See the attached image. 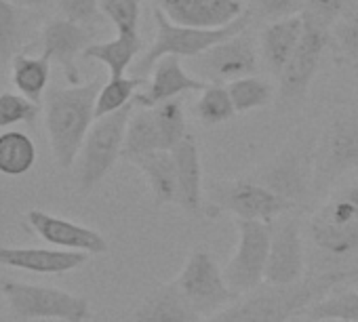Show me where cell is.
<instances>
[{
  "label": "cell",
  "mask_w": 358,
  "mask_h": 322,
  "mask_svg": "<svg viewBox=\"0 0 358 322\" xmlns=\"http://www.w3.org/2000/svg\"><path fill=\"white\" fill-rule=\"evenodd\" d=\"M303 17V34L299 38L297 49L293 51L289 64L285 66V70L278 76V91H280V99L285 103L291 101H299L303 99V95L308 93L318 66H320V57L324 53V49L331 43V30L318 26L316 22Z\"/></svg>",
  "instance_id": "cell-11"
},
{
  "label": "cell",
  "mask_w": 358,
  "mask_h": 322,
  "mask_svg": "<svg viewBox=\"0 0 358 322\" xmlns=\"http://www.w3.org/2000/svg\"><path fill=\"white\" fill-rule=\"evenodd\" d=\"M139 5L141 0H99V9L112 22L116 34H139Z\"/></svg>",
  "instance_id": "cell-35"
},
{
  "label": "cell",
  "mask_w": 358,
  "mask_h": 322,
  "mask_svg": "<svg viewBox=\"0 0 358 322\" xmlns=\"http://www.w3.org/2000/svg\"><path fill=\"white\" fill-rule=\"evenodd\" d=\"M293 322H316V320H310V318H303V316H299V318H295Z\"/></svg>",
  "instance_id": "cell-43"
},
{
  "label": "cell",
  "mask_w": 358,
  "mask_h": 322,
  "mask_svg": "<svg viewBox=\"0 0 358 322\" xmlns=\"http://www.w3.org/2000/svg\"><path fill=\"white\" fill-rule=\"evenodd\" d=\"M358 167V110L335 114L314 145V192Z\"/></svg>",
  "instance_id": "cell-8"
},
{
  "label": "cell",
  "mask_w": 358,
  "mask_h": 322,
  "mask_svg": "<svg viewBox=\"0 0 358 322\" xmlns=\"http://www.w3.org/2000/svg\"><path fill=\"white\" fill-rule=\"evenodd\" d=\"M158 126H160V135H162V147L166 152H173L179 143H182L190 133H188V122H186V114H184V105L179 99L160 103L154 108Z\"/></svg>",
  "instance_id": "cell-32"
},
{
  "label": "cell",
  "mask_w": 358,
  "mask_h": 322,
  "mask_svg": "<svg viewBox=\"0 0 358 322\" xmlns=\"http://www.w3.org/2000/svg\"><path fill=\"white\" fill-rule=\"evenodd\" d=\"M303 34V17H287L280 22H272L262 32V53L268 70L276 76L285 70L289 64L293 51L299 45V38Z\"/></svg>",
  "instance_id": "cell-22"
},
{
  "label": "cell",
  "mask_w": 358,
  "mask_h": 322,
  "mask_svg": "<svg viewBox=\"0 0 358 322\" xmlns=\"http://www.w3.org/2000/svg\"><path fill=\"white\" fill-rule=\"evenodd\" d=\"M59 9L64 20L74 22L78 26H89L99 20V0H59Z\"/></svg>",
  "instance_id": "cell-38"
},
{
  "label": "cell",
  "mask_w": 358,
  "mask_h": 322,
  "mask_svg": "<svg viewBox=\"0 0 358 322\" xmlns=\"http://www.w3.org/2000/svg\"><path fill=\"white\" fill-rule=\"evenodd\" d=\"M253 7L257 9L262 17L270 20L272 24V22L301 15L303 0H253Z\"/></svg>",
  "instance_id": "cell-39"
},
{
  "label": "cell",
  "mask_w": 358,
  "mask_h": 322,
  "mask_svg": "<svg viewBox=\"0 0 358 322\" xmlns=\"http://www.w3.org/2000/svg\"><path fill=\"white\" fill-rule=\"evenodd\" d=\"M194 312L205 320L228 307L236 295L230 291L224 270L215 263L207 249H196L184 263L179 276L173 280Z\"/></svg>",
  "instance_id": "cell-9"
},
{
  "label": "cell",
  "mask_w": 358,
  "mask_h": 322,
  "mask_svg": "<svg viewBox=\"0 0 358 322\" xmlns=\"http://www.w3.org/2000/svg\"><path fill=\"white\" fill-rule=\"evenodd\" d=\"M51 78V61L47 57H30V55H15L11 61V80L20 95L30 99L32 103L43 101L47 85Z\"/></svg>",
  "instance_id": "cell-25"
},
{
  "label": "cell",
  "mask_w": 358,
  "mask_h": 322,
  "mask_svg": "<svg viewBox=\"0 0 358 322\" xmlns=\"http://www.w3.org/2000/svg\"><path fill=\"white\" fill-rule=\"evenodd\" d=\"M306 278V253L297 217H280L272 224V242L266 265V284L289 286Z\"/></svg>",
  "instance_id": "cell-13"
},
{
  "label": "cell",
  "mask_w": 358,
  "mask_h": 322,
  "mask_svg": "<svg viewBox=\"0 0 358 322\" xmlns=\"http://www.w3.org/2000/svg\"><path fill=\"white\" fill-rule=\"evenodd\" d=\"M38 114H41V105L32 103L24 95L11 91L0 93V129H7L20 122L34 124Z\"/></svg>",
  "instance_id": "cell-34"
},
{
  "label": "cell",
  "mask_w": 358,
  "mask_h": 322,
  "mask_svg": "<svg viewBox=\"0 0 358 322\" xmlns=\"http://www.w3.org/2000/svg\"><path fill=\"white\" fill-rule=\"evenodd\" d=\"M148 80L143 78H110L108 82L101 85L97 101H95V120L116 114L120 110H124L127 105H131L135 101V95L141 87H145Z\"/></svg>",
  "instance_id": "cell-28"
},
{
  "label": "cell",
  "mask_w": 358,
  "mask_h": 322,
  "mask_svg": "<svg viewBox=\"0 0 358 322\" xmlns=\"http://www.w3.org/2000/svg\"><path fill=\"white\" fill-rule=\"evenodd\" d=\"M156 7L173 24L196 30L226 28L245 13L241 0H156Z\"/></svg>",
  "instance_id": "cell-15"
},
{
  "label": "cell",
  "mask_w": 358,
  "mask_h": 322,
  "mask_svg": "<svg viewBox=\"0 0 358 322\" xmlns=\"http://www.w3.org/2000/svg\"><path fill=\"white\" fill-rule=\"evenodd\" d=\"M230 97L234 101L236 114H247L251 110H259L272 103L274 89L268 80L259 76H247L228 85Z\"/></svg>",
  "instance_id": "cell-30"
},
{
  "label": "cell",
  "mask_w": 358,
  "mask_h": 322,
  "mask_svg": "<svg viewBox=\"0 0 358 322\" xmlns=\"http://www.w3.org/2000/svg\"><path fill=\"white\" fill-rule=\"evenodd\" d=\"M354 70H356V74H358V64H356V68H354Z\"/></svg>",
  "instance_id": "cell-44"
},
{
  "label": "cell",
  "mask_w": 358,
  "mask_h": 322,
  "mask_svg": "<svg viewBox=\"0 0 358 322\" xmlns=\"http://www.w3.org/2000/svg\"><path fill=\"white\" fill-rule=\"evenodd\" d=\"M312 242L333 257H345L358 249V226H339L316 211L310 219Z\"/></svg>",
  "instance_id": "cell-26"
},
{
  "label": "cell",
  "mask_w": 358,
  "mask_h": 322,
  "mask_svg": "<svg viewBox=\"0 0 358 322\" xmlns=\"http://www.w3.org/2000/svg\"><path fill=\"white\" fill-rule=\"evenodd\" d=\"M135 101L127 105L124 110L97 118L83 143V149L78 154V190L80 194L93 192L103 177L112 171V167L122 158L127 126L133 116Z\"/></svg>",
  "instance_id": "cell-6"
},
{
  "label": "cell",
  "mask_w": 358,
  "mask_h": 322,
  "mask_svg": "<svg viewBox=\"0 0 358 322\" xmlns=\"http://www.w3.org/2000/svg\"><path fill=\"white\" fill-rule=\"evenodd\" d=\"M26 221L32 228V232L51 247L64 251H78L87 255H101L108 251V240L97 230L74 224L70 219L45 213L41 209H32L26 213Z\"/></svg>",
  "instance_id": "cell-14"
},
{
  "label": "cell",
  "mask_w": 358,
  "mask_h": 322,
  "mask_svg": "<svg viewBox=\"0 0 358 322\" xmlns=\"http://www.w3.org/2000/svg\"><path fill=\"white\" fill-rule=\"evenodd\" d=\"M89 261L87 253L41 247H0V265L32 274H66L83 268Z\"/></svg>",
  "instance_id": "cell-18"
},
{
  "label": "cell",
  "mask_w": 358,
  "mask_h": 322,
  "mask_svg": "<svg viewBox=\"0 0 358 322\" xmlns=\"http://www.w3.org/2000/svg\"><path fill=\"white\" fill-rule=\"evenodd\" d=\"M139 51H141L139 34H116V38L112 41L89 45L83 53V59H93L103 64L110 72V78H124L127 70L133 66Z\"/></svg>",
  "instance_id": "cell-23"
},
{
  "label": "cell",
  "mask_w": 358,
  "mask_h": 322,
  "mask_svg": "<svg viewBox=\"0 0 358 322\" xmlns=\"http://www.w3.org/2000/svg\"><path fill=\"white\" fill-rule=\"evenodd\" d=\"M314 145L310 141L285 145L251 177L291 205L293 211H299L314 192Z\"/></svg>",
  "instance_id": "cell-7"
},
{
  "label": "cell",
  "mask_w": 358,
  "mask_h": 322,
  "mask_svg": "<svg viewBox=\"0 0 358 322\" xmlns=\"http://www.w3.org/2000/svg\"><path fill=\"white\" fill-rule=\"evenodd\" d=\"M352 207H354V211L358 213V184H354V186H350V188H345V190H341L339 192Z\"/></svg>",
  "instance_id": "cell-40"
},
{
  "label": "cell",
  "mask_w": 358,
  "mask_h": 322,
  "mask_svg": "<svg viewBox=\"0 0 358 322\" xmlns=\"http://www.w3.org/2000/svg\"><path fill=\"white\" fill-rule=\"evenodd\" d=\"M348 5H350V0H303L301 15L331 30L341 20Z\"/></svg>",
  "instance_id": "cell-37"
},
{
  "label": "cell",
  "mask_w": 358,
  "mask_h": 322,
  "mask_svg": "<svg viewBox=\"0 0 358 322\" xmlns=\"http://www.w3.org/2000/svg\"><path fill=\"white\" fill-rule=\"evenodd\" d=\"M354 276H358V272L327 270L308 274L303 280L289 286L264 282L205 322H293L312 303L329 297L343 280Z\"/></svg>",
  "instance_id": "cell-1"
},
{
  "label": "cell",
  "mask_w": 358,
  "mask_h": 322,
  "mask_svg": "<svg viewBox=\"0 0 358 322\" xmlns=\"http://www.w3.org/2000/svg\"><path fill=\"white\" fill-rule=\"evenodd\" d=\"M129 163L143 173L156 207H164L173 203L177 205V167H175L173 152L166 149L148 152L129 160Z\"/></svg>",
  "instance_id": "cell-21"
},
{
  "label": "cell",
  "mask_w": 358,
  "mask_h": 322,
  "mask_svg": "<svg viewBox=\"0 0 358 322\" xmlns=\"http://www.w3.org/2000/svg\"><path fill=\"white\" fill-rule=\"evenodd\" d=\"M0 293H3L13 318L20 322H30V320L85 322L91 318L89 299L68 293L64 288L30 284L20 280H3Z\"/></svg>",
  "instance_id": "cell-5"
},
{
  "label": "cell",
  "mask_w": 358,
  "mask_h": 322,
  "mask_svg": "<svg viewBox=\"0 0 358 322\" xmlns=\"http://www.w3.org/2000/svg\"><path fill=\"white\" fill-rule=\"evenodd\" d=\"M15 7H24V9H34V7H45L51 0H11Z\"/></svg>",
  "instance_id": "cell-41"
},
{
  "label": "cell",
  "mask_w": 358,
  "mask_h": 322,
  "mask_svg": "<svg viewBox=\"0 0 358 322\" xmlns=\"http://www.w3.org/2000/svg\"><path fill=\"white\" fill-rule=\"evenodd\" d=\"M194 114L203 124H222L228 122L234 114V101L230 97V91L226 85H209L199 101L194 103Z\"/></svg>",
  "instance_id": "cell-31"
},
{
  "label": "cell",
  "mask_w": 358,
  "mask_h": 322,
  "mask_svg": "<svg viewBox=\"0 0 358 322\" xmlns=\"http://www.w3.org/2000/svg\"><path fill=\"white\" fill-rule=\"evenodd\" d=\"M207 87H209V82L190 74L184 68L182 59L169 55V57H162L154 66L150 80L145 85V91L135 95V105L137 108H156L160 103L177 99L184 93H192V91L203 93Z\"/></svg>",
  "instance_id": "cell-16"
},
{
  "label": "cell",
  "mask_w": 358,
  "mask_h": 322,
  "mask_svg": "<svg viewBox=\"0 0 358 322\" xmlns=\"http://www.w3.org/2000/svg\"><path fill=\"white\" fill-rule=\"evenodd\" d=\"M164 149L162 147V135L160 126L154 114V108H137L133 110V116L127 126L124 147H122V160H133L141 154Z\"/></svg>",
  "instance_id": "cell-24"
},
{
  "label": "cell",
  "mask_w": 358,
  "mask_h": 322,
  "mask_svg": "<svg viewBox=\"0 0 358 322\" xmlns=\"http://www.w3.org/2000/svg\"><path fill=\"white\" fill-rule=\"evenodd\" d=\"M205 217H220L222 213L234 215V219L274 224L276 219L293 213V207L257 184L253 177L234 182H211L205 192Z\"/></svg>",
  "instance_id": "cell-4"
},
{
  "label": "cell",
  "mask_w": 358,
  "mask_h": 322,
  "mask_svg": "<svg viewBox=\"0 0 358 322\" xmlns=\"http://www.w3.org/2000/svg\"><path fill=\"white\" fill-rule=\"evenodd\" d=\"M93 34L74 22L53 20L43 28V57L62 66L70 85H80V72L76 66L78 55L83 57L85 49L91 43Z\"/></svg>",
  "instance_id": "cell-17"
},
{
  "label": "cell",
  "mask_w": 358,
  "mask_h": 322,
  "mask_svg": "<svg viewBox=\"0 0 358 322\" xmlns=\"http://www.w3.org/2000/svg\"><path fill=\"white\" fill-rule=\"evenodd\" d=\"M301 316L316 320V322H322V320L358 322V291L331 293L329 297L312 303Z\"/></svg>",
  "instance_id": "cell-29"
},
{
  "label": "cell",
  "mask_w": 358,
  "mask_h": 322,
  "mask_svg": "<svg viewBox=\"0 0 358 322\" xmlns=\"http://www.w3.org/2000/svg\"><path fill=\"white\" fill-rule=\"evenodd\" d=\"M101 85L99 78H93L66 89H53L47 95L45 124L53 158L62 171L72 169L95 122V101Z\"/></svg>",
  "instance_id": "cell-2"
},
{
  "label": "cell",
  "mask_w": 358,
  "mask_h": 322,
  "mask_svg": "<svg viewBox=\"0 0 358 322\" xmlns=\"http://www.w3.org/2000/svg\"><path fill=\"white\" fill-rule=\"evenodd\" d=\"M22 47V15L11 0H0V61L7 64L20 55Z\"/></svg>",
  "instance_id": "cell-33"
},
{
  "label": "cell",
  "mask_w": 358,
  "mask_h": 322,
  "mask_svg": "<svg viewBox=\"0 0 358 322\" xmlns=\"http://www.w3.org/2000/svg\"><path fill=\"white\" fill-rule=\"evenodd\" d=\"M177 167V205L190 215H201L205 207L201 149L192 135L173 149Z\"/></svg>",
  "instance_id": "cell-19"
},
{
  "label": "cell",
  "mask_w": 358,
  "mask_h": 322,
  "mask_svg": "<svg viewBox=\"0 0 358 322\" xmlns=\"http://www.w3.org/2000/svg\"><path fill=\"white\" fill-rule=\"evenodd\" d=\"M348 9H350V15L352 17H358V0H350Z\"/></svg>",
  "instance_id": "cell-42"
},
{
  "label": "cell",
  "mask_w": 358,
  "mask_h": 322,
  "mask_svg": "<svg viewBox=\"0 0 358 322\" xmlns=\"http://www.w3.org/2000/svg\"><path fill=\"white\" fill-rule=\"evenodd\" d=\"M36 163V145L24 131L0 133V173L22 177L32 171Z\"/></svg>",
  "instance_id": "cell-27"
},
{
  "label": "cell",
  "mask_w": 358,
  "mask_h": 322,
  "mask_svg": "<svg viewBox=\"0 0 358 322\" xmlns=\"http://www.w3.org/2000/svg\"><path fill=\"white\" fill-rule=\"evenodd\" d=\"M331 43L343 61L358 64V17L345 15L331 28Z\"/></svg>",
  "instance_id": "cell-36"
},
{
  "label": "cell",
  "mask_w": 358,
  "mask_h": 322,
  "mask_svg": "<svg viewBox=\"0 0 358 322\" xmlns=\"http://www.w3.org/2000/svg\"><path fill=\"white\" fill-rule=\"evenodd\" d=\"M255 70L257 53L253 41L245 32L215 45L213 49L194 59L196 76L209 85H230L234 80L253 76Z\"/></svg>",
  "instance_id": "cell-12"
},
{
  "label": "cell",
  "mask_w": 358,
  "mask_h": 322,
  "mask_svg": "<svg viewBox=\"0 0 358 322\" xmlns=\"http://www.w3.org/2000/svg\"><path fill=\"white\" fill-rule=\"evenodd\" d=\"M234 221L238 230V244L228 265L224 268V278L230 291L238 297L264 284L272 242V224L249 219Z\"/></svg>",
  "instance_id": "cell-10"
},
{
  "label": "cell",
  "mask_w": 358,
  "mask_h": 322,
  "mask_svg": "<svg viewBox=\"0 0 358 322\" xmlns=\"http://www.w3.org/2000/svg\"><path fill=\"white\" fill-rule=\"evenodd\" d=\"M154 24H156V38L152 43V47L148 49V53L137 61L135 66V76L143 78L148 74H152L154 66L162 59V57H192L196 59L199 55L207 53L209 49H213L215 45L243 34L249 24H251V13L245 11L234 24L220 28V30H196V28H184L173 24L158 7H154Z\"/></svg>",
  "instance_id": "cell-3"
},
{
  "label": "cell",
  "mask_w": 358,
  "mask_h": 322,
  "mask_svg": "<svg viewBox=\"0 0 358 322\" xmlns=\"http://www.w3.org/2000/svg\"><path fill=\"white\" fill-rule=\"evenodd\" d=\"M135 322H201V316L179 293L175 282H166L141 301Z\"/></svg>",
  "instance_id": "cell-20"
}]
</instances>
